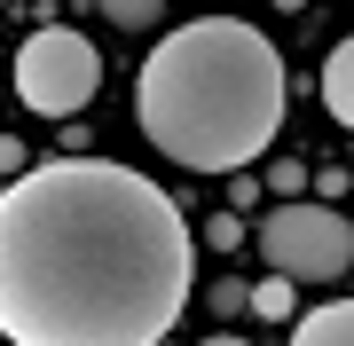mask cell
Returning a JSON list of instances; mask_svg holds the SVG:
<instances>
[{"label":"cell","mask_w":354,"mask_h":346,"mask_svg":"<svg viewBox=\"0 0 354 346\" xmlns=\"http://www.w3.org/2000/svg\"><path fill=\"white\" fill-rule=\"evenodd\" d=\"M291 346H354V299H330L315 315H291Z\"/></svg>","instance_id":"cell-5"},{"label":"cell","mask_w":354,"mask_h":346,"mask_svg":"<svg viewBox=\"0 0 354 346\" xmlns=\"http://www.w3.org/2000/svg\"><path fill=\"white\" fill-rule=\"evenodd\" d=\"M95 87H102V55L79 32H64V24H55V32H32L24 48H16V95H24V110L71 118V110L95 103Z\"/></svg>","instance_id":"cell-3"},{"label":"cell","mask_w":354,"mask_h":346,"mask_svg":"<svg viewBox=\"0 0 354 346\" xmlns=\"http://www.w3.org/2000/svg\"><path fill=\"white\" fill-rule=\"evenodd\" d=\"M205 346H252V338H205Z\"/></svg>","instance_id":"cell-9"},{"label":"cell","mask_w":354,"mask_h":346,"mask_svg":"<svg viewBox=\"0 0 354 346\" xmlns=\"http://www.w3.org/2000/svg\"><path fill=\"white\" fill-rule=\"evenodd\" d=\"M323 103L339 126H354V39H339V48L323 55Z\"/></svg>","instance_id":"cell-6"},{"label":"cell","mask_w":354,"mask_h":346,"mask_svg":"<svg viewBox=\"0 0 354 346\" xmlns=\"http://www.w3.org/2000/svg\"><path fill=\"white\" fill-rule=\"evenodd\" d=\"M102 16H111V24H150L158 0H102Z\"/></svg>","instance_id":"cell-8"},{"label":"cell","mask_w":354,"mask_h":346,"mask_svg":"<svg viewBox=\"0 0 354 346\" xmlns=\"http://www.w3.org/2000/svg\"><path fill=\"white\" fill-rule=\"evenodd\" d=\"M260 252H268V268L283 283H323V276H346L354 229L330 205H276L260 220Z\"/></svg>","instance_id":"cell-4"},{"label":"cell","mask_w":354,"mask_h":346,"mask_svg":"<svg viewBox=\"0 0 354 346\" xmlns=\"http://www.w3.org/2000/svg\"><path fill=\"white\" fill-rule=\"evenodd\" d=\"M189 220L150 173L55 157L0 189V338L158 346L189 299Z\"/></svg>","instance_id":"cell-1"},{"label":"cell","mask_w":354,"mask_h":346,"mask_svg":"<svg viewBox=\"0 0 354 346\" xmlns=\"http://www.w3.org/2000/svg\"><path fill=\"white\" fill-rule=\"evenodd\" d=\"M252 307L283 323V315H291V283H283V276H268V283H260V291H252Z\"/></svg>","instance_id":"cell-7"},{"label":"cell","mask_w":354,"mask_h":346,"mask_svg":"<svg viewBox=\"0 0 354 346\" xmlns=\"http://www.w3.org/2000/svg\"><path fill=\"white\" fill-rule=\"evenodd\" d=\"M134 110L174 166L228 173L260 157L283 126V55L236 16H197L150 48Z\"/></svg>","instance_id":"cell-2"}]
</instances>
